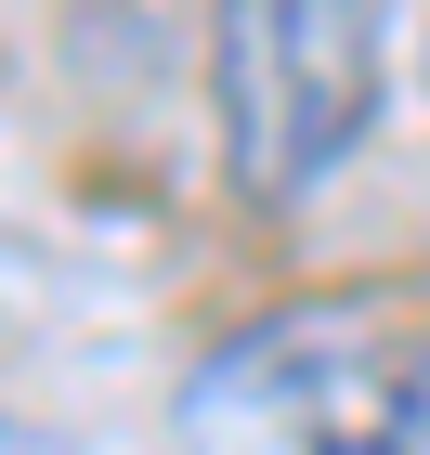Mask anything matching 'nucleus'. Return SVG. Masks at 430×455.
<instances>
[{"mask_svg": "<svg viewBox=\"0 0 430 455\" xmlns=\"http://www.w3.org/2000/svg\"><path fill=\"white\" fill-rule=\"evenodd\" d=\"M183 455H430V339L378 313H261L183 378Z\"/></svg>", "mask_w": 430, "mask_h": 455, "instance_id": "1", "label": "nucleus"}, {"mask_svg": "<svg viewBox=\"0 0 430 455\" xmlns=\"http://www.w3.org/2000/svg\"><path fill=\"white\" fill-rule=\"evenodd\" d=\"M378 78H392V27L365 0H235L209 27V117L235 196L300 209L313 182H339V156L378 117Z\"/></svg>", "mask_w": 430, "mask_h": 455, "instance_id": "2", "label": "nucleus"}]
</instances>
